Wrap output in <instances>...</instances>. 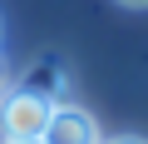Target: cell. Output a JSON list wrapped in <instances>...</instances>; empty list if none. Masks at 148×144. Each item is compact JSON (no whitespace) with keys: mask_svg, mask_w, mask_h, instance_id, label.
Segmentation results:
<instances>
[{"mask_svg":"<svg viewBox=\"0 0 148 144\" xmlns=\"http://www.w3.org/2000/svg\"><path fill=\"white\" fill-rule=\"evenodd\" d=\"M45 144H104L94 114L74 109V104H54L49 114V129H45Z\"/></svg>","mask_w":148,"mask_h":144,"instance_id":"7a4b0ae2","label":"cell"},{"mask_svg":"<svg viewBox=\"0 0 148 144\" xmlns=\"http://www.w3.org/2000/svg\"><path fill=\"white\" fill-rule=\"evenodd\" d=\"M104 144H148V139H133V134H123V139H104Z\"/></svg>","mask_w":148,"mask_h":144,"instance_id":"3957f363","label":"cell"},{"mask_svg":"<svg viewBox=\"0 0 148 144\" xmlns=\"http://www.w3.org/2000/svg\"><path fill=\"white\" fill-rule=\"evenodd\" d=\"M49 114H54V99L35 95V90H10L5 104H0V134L5 139H45L49 129Z\"/></svg>","mask_w":148,"mask_h":144,"instance_id":"6da1fadb","label":"cell"},{"mask_svg":"<svg viewBox=\"0 0 148 144\" xmlns=\"http://www.w3.org/2000/svg\"><path fill=\"white\" fill-rule=\"evenodd\" d=\"M123 5H148V0H123Z\"/></svg>","mask_w":148,"mask_h":144,"instance_id":"5b68a950","label":"cell"},{"mask_svg":"<svg viewBox=\"0 0 148 144\" xmlns=\"http://www.w3.org/2000/svg\"><path fill=\"white\" fill-rule=\"evenodd\" d=\"M5 144H45V139H5Z\"/></svg>","mask_w":148,"mask_h":144,"instance_id":"277c9868","label":"cell"}]
</instances>
